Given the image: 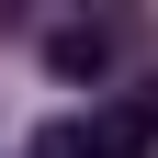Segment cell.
I'll use <instances>...</instances> for the list:
<instances>
[{"instance_id": "6da1fadb", "label": "cell", "mask_w": 158, "mask_h": 158, "mask_svg": "<svg viewBox=\"0 0 158 158\" xmlns=\"http://www.w3.org/2000/svg\"><path fill=\"white\" fill-rule=\"evenodd\" d=\"M147 135H158V102H124L102 124H79V158H147Z\"/></svg>"}, {"instance_id": "7a4b0ae2", "label": "cell", "mask_w": 158, "mask_h": 158, "mask_svg": "<svg viewBox=\"0 0 158 158\" xmlns=\"http://www.w3.org/2000/svg\"><path fill=\"white\" fill-rule=\"evenodd\" d=\"M45 68H56V79H102V68H113V34H102V23H56V34H45Z\"/></svg>"}, {"instance_id": "3957f363", "label": "cell", "mask_w": 158, "mask_h": 158, "mask_svg": "<svg viewBox=\"0 0 158 158\" xmlns=\"http://www.w3.org/2000/svg\"><path fill=\"white\" fill-rule=\"evenodd\" d=\"M34 158H79V124H45V135H34Z\"/></svg>"}]
</instances>
